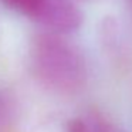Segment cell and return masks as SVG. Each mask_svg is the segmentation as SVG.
I'll return each instance as SVG.
<instances>
[{
    "mask_svg": "<svg viewBox=\"0 0 132 132\" xmlns=\"http://www.w3.org/2000/svg\"><path fill=\"white\" fill-rule=\"evenodd\" d=\"M30 70L34 78L51 92L74 95L88 81V65L84 54L65 36L44 31L31 40Z\"/></svg>",
    "mask_w": 132,
    "mask_h": 132,
    "instance_id": "obj_1",
    "label": "cell"
},
{
    "mask_svg": "<svg viewBox=\"0 0 132 132\" xmlns=\"http://www.w3.org/2000/svg\"><path fill=\"white\" fill-rule=\"evenodd\" d=\"M67 132H128L98 111H88L70 119Z\"/></svg>",
    "mask_w": 132,
    "mask_h": 132,
    "instance_id": "obj_2",
    "label": "cell"
},
{
    "mask_svg": "<svg viewBox=\"0 0 132 132\" xmlns=\"http://www.w3.org/2000/svg\"><path fill=\"white\" fill-rule=\"evenodd\" d=\"M7 9L38 23L50 0H2Z\"/></svg>",
    "mask_w": 132,
    "mask_h": 132,
    "instance_id": "obj_3",
    "label": "cell"
},
{
    "mask_svg": "<svg viewBox=\"0 0 132 132\" xmlns=\"http://www.w3.org/2000/svg\"><path fill=\"white\" fill-rule=\"evenodd\" d=\"M129 2H131V4H132V0H129Z\"/></svg>",
    "mask_w": 132,
    "mask_h": 132,
    "instance_id": "obj_4",
    "label": "cell"
}]
</instances>
